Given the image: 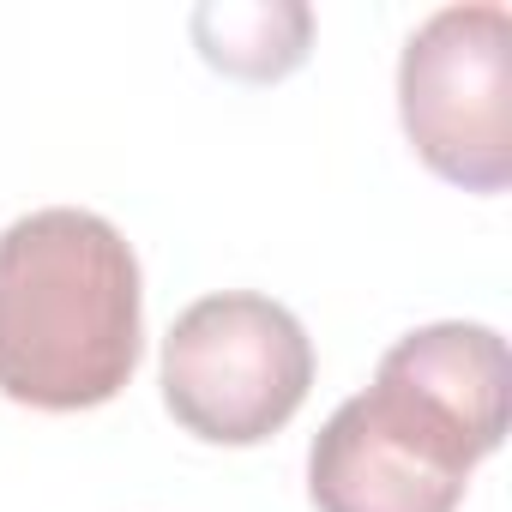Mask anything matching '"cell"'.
<instances>
[{"mask_svg":"<svg viewBox=\"0 0 512 512\" xmlns=\"http://www.w3.org/2000/svg\"><path fill=\"white\" fill-rule=\"evenodd\" d=\"M314 386V344L302 320L253 290L193 302L163 338V404L211 446L272 440Z\"/></svg>","mask_w":512,"mask_h":512,"instance_id":"3","label":"cell"},{"mask_svg":"<svg viewBox=\"0 0 512 512\" xmlns=\"http://www.w3.org/2000/svg\"><path fill=\"white\" fill-rule=\"evenodd\" d=\"M398 115L434 175L470 193L512 181V13L500 0L440 7L404 43Z\"/></svg>","mask_w":512,"mask_h":512,"instance_id":"4","label":"cell"},{"mask_svg":"<svg viewBox=\"0 0 512 512\" xmlns=\"http://www.w3.org/2000/svg\"><path fill=\"white\" fill-rule=\"evenodd\" d=\"M193 37L217 73L235 79H284L308 61L314 13L302 0H247V7H199Z\"/></svg>","mask_w":512,"mask_h":512,"instance_id":"5","label":"cell"},{"mask_svg":"<svg viewBox=\"0 0 512 512\" xmlns=\"http://www.w3.org/2000/svg\"><path fill=\"white\" fill-rule=\"evenodd\" d=\"M506 338L440 320L380 356L308 452L314 512H458L470 470L506 434Z\"/></svg>","mask_w":512,"mask_h":512,"instance_id":"1","label":"cell"},{"mask_svg":"<svg viewBox=\"0 0 512 512\" xmlns=\"http://www.w3.org/2000/svg\"><path fill=\"white\" fill-rule=\"evenodd\" d=\"M139 260L127 235L79 205L0 229V392L31 410L109 404L145 350Z\"/></svg>","mask_w":512,"mask_h":512,"instance_id":"2","label":"cell"}]
</instances>
